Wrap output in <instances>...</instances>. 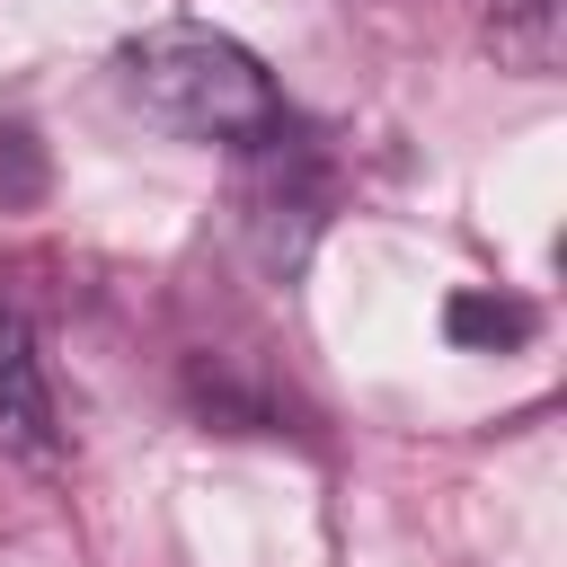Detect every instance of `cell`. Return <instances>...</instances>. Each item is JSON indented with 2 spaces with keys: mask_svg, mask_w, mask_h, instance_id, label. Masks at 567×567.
Instances as JSON below:
<instances>
[{
  "mask_svg": "<svg viewBox=\"0 0 567 567\" xmlns=\"http://www.w3.org/2000/svg\"><path fill=\"white\" fill-rule=\"evenodd\" d=\"M443 337L452 346H478V354H505V346L532 337V310L505 301V292H452L443 301Z\"/></svg>",
  "mask_w": 567,
  "mask_h": 567,
  "instance_id": "cell-4",
  "label": "cell"
},
{
  "mask_svg": "<svg viewBox=\"0 0 567 567\" xmlns=\"http://www.w3.org/2000/svg\"><path fill=\"white\" fill-rule=\"evenodd\" d=\"M487 44L514 71H549L558 62V0H496L487 9Z\"/></svg>",
  "mask_w": 567,
  "mask_h": 567,
  "instance_id": "cell-3",
  "label": "cell"
},
{
  "mask_svg": "<svg viewBox=\"0 0 567 567\" xmlns=\"http://www.w3.org/2000/svg\"><path fill=\"white\" fill-rule=\"evenodd\" d=\"M124 89L151 124L186 133V142H230V151H266L284 142V97L266 80V62L195 18H168L151 35L124 44Z\"/></svg>",
  "mask_w": 567,
  "mask_h": 567,
  "instance_id": "cell-1",
  "label": "cell"
},
{
  "mask_svg": "<svg viewBox=\"0 0 567 567\" xmlns=\"http://www.w3.org/2000/svg\"><path fill=\"white\" fill-rule=\"evenodd\" d=\"M0 452L27 461V470H53L62 461V416H53L44 354H35L27 319H9V310H0Z\"/></svg>",
  "mask_w": 567,
  "mask_h": 567,
  "instance_id": "cell-2",
  "label": "cell"
}]
</instances>
